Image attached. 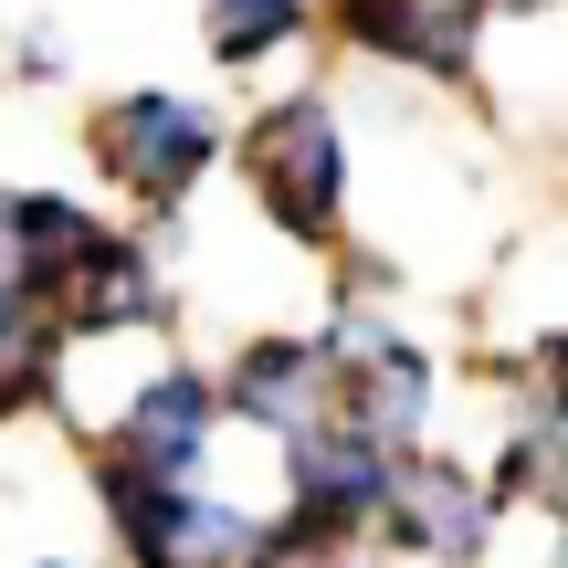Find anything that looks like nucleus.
<instances>
[{"label": "nucleus", "mask_w": 568, "mask_h": 568, "mask_svg": "<svg viewBox=\"0 0 568 568\" xmlns=\"http://www.w3.org/2000/svg\"><path fill=\"white\" fill-rule=\"evenodd\" d=\"M295 11H305V0H211V53H232V63L264 53V42L295 32Z\"/></svg>", "instance_id": "obj_6"}, {"label": "nucleus", "mask_w": 568, "mask_h": 568, "mask_svg": "<svg viewBox=\"0 0 568 568\" xmlns=\"http://www.w3.org/2000/svg\"><path fill=\"white\" fill-rule=\"evenodd\" d=\"M485 0H347V21H358V42H379V53H410L432 63V74H464V32Z\"/></svg>", "instance_id": "obj_3"}, {"label": "nucleus", "mask_w": 568, "mask_h": 568, "mask_svg": "<svg viewBox=\"0 0 568 568\" xmlns=\"http://www.w3.org/2000/svg\"><path fill=\"white\" fill-rule=\"evenodd\" d=\"M105 159H116L138 190H180L190 169L211 159V126L190 116L180 95H126L116 116H105Z\"/></svg>", "instance_id": "obj_2"}, {"label": "nucleus", "mask_w": 568, "mask_h": 568, "mask_svg": "<svg viewBox=\"0 0 568 568\" xmlns=\"http://www.w3.org/2000/svg\"><path fill=\"white\" fill-rule=\"evenodd\" d=\"M389 495H400V527L422 537V548H443V558L485 548V495H474L464 474H410V485H389Z\"/></svg>", "instance_id": "obj_5"}, {"label": "nucleus", "mask_w": 568, "mask_h": 568, "mask_svg": "<svg viewBox=\"0 0 568 568\" xmlns=\"http://www.w3.org/2000/svg\"><path fill=\"white\" fill-rule=\"evenodd\" d=\"M201 432H211V400H201V379H159V389H138L126 453H138L148 474H180L190 453H201Z\"/></svg>", "instance_id": "obj_4"}, {"label": "nucleus", "mask_w": 568, "mask_h": 568, "mask_svg": "<svg viewBox=\"0 0 568 568\" xmlns=\"http://www.w3.org/2000/svg\"><path fill=\"white\" fill-rule=\"evenodd\" d=\"M253 180H264V211H274V222L316 243V232L337 222V126H326L316 105L264 116V138H253Z\"/></svg>", "instance_id": "obj_1"}]
</instances>
